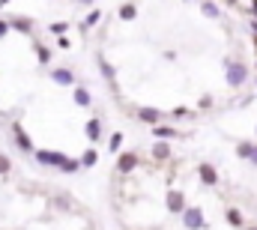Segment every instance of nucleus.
Wrapping results in <instances>:
<instances>
[{
	"instance_id": "7c9ffc66",
	"label": "nucleus",
	"mask_w": 257,
	"mask_h": 230,
	"mask_svg": "<svg viewBox=\"0 0 257 230\" xmlns=\"http://www.w3.org/2000/svg\"><path fill=\"white\" fill-rule=\"evenodd\" d=\"M248 230H257V224H251V227H248Z\"/></svg>"
},
{
	"instance_id": "39448f33",
	"label": "nucleus",
	"mask_w": 257,
	"mask_h": 230,
	"mask_svg": "<svg viewBox=\"0 0 257 230\" xmlns=\"http://www.w3.org/2000/svg\"><path fill=\"white\" fill-rule=\"evenodd\" d=\"M12 135H15V141H18V147H21L24 153H33V150H36V147H33V141L27 138V132H24V129H21L18 123L12 126Z\"/></svg>"
},
{
	"instance_id": "6e6552de",
	"label": "nucleus",
	"mask_w": 257,
	"mask_h": 230,
	"mask_svg": "<svg viewBox=\"0 0 257 230\" xmlns=\"http://www.w3.org/2000/svg\"><path fill=\"white\" fill-rule=\"evenodd\" d=\"M183 209H186L183 191H168V212H183Z\"/></svg>"
},
{
	"instance_id": "7ed1b4c3",
	"label": "nucleus",
	"mask_w": 257,
	"mask_h": 230,
	"mask_svg": "<svg viewBox=\"0 0 257 230\" xmlns=\"http://www.w3.org/2000/svg\"><path fill=\"white\" fill-rule=\"evenodd\" d=\"M183 224L189 230H203L206 227V221H203V209L200 206H189V209H183Z\"/></svg>"
},
{
	"instance_id": "f3484780",
	"label": "nucleus",
	"mask_w": 257,
	"mask_h": 230,
	"mask_svg": "<svg viewBox=\"0 0 257 230\" xmlns=\"http://www.w3.org/2000/svg\"><path fill=\"white\" fill-rule=\"evenodd\" d=\"M96 162H99V153H96V150H87V153L81 156V162H78V165H81V168H93Z\"/></svg>"
},
{
	"instance_id": "c85d7f7f",
	"label": "nucleus",
	"mask_w": 257,
	"mask_h": 230,
	"mask_svg": "<svg viewBox=\"0 0 257 230\" xmlns=\"http://www.w3.org/2000/svg\"><path fill=\"white\" fill-rule=\"evenodd\" d=\"M78 3H81V6H93L96 0H78Z\"/></svg>"
},
{
	"instance_id": "b1692460",
	"label": "nucleus",
	"mask_w": 257,
	"mask_h": 230,
	"mask_svg": "<svg viewBox=\"0 0 257 230\" xmlns=\"http://www.w3.org/2000/svg\"><path fill=\"white\" fill-rule=\"evenodd\" d=\"M78 168H81V165H78L75 159H66V162H63V168H60V171H63V173H75Z\"/></svg>"
},
{
	"instance_id": "cd10ccee",
	"label": "nucleus",
	"mask_w": 257,
	"mask_h": 230,
	"mask_svg": "<svg viewBox=\"0 0 257 230\" xmlns=\"http://www.w3.org/2000/svg\"><path fill=\"white\" fill-rule=\"evenodd\" d=\"M248 162H251V165H257V147L251 150V156H248Z\"/></svg>"
},
{
	"instance_id": "412c9836",
	"label": "nucleus",
	"mask_w": 257,
	"mask_h": 230,
	"mask_svg": "<svg viewBox=\"0 0 257 230\" xmlns=\"http://www.w3.org/2000/svg\"><path fill=\"white\" fill-rule=\"evenodd\" d=\"M99 69H102V75H105L108 81H114V78H117V72H114V66H111V63H105V57H99Z\"/></svg>"
},
{
	"instance_id": "4468645a",
	"label": "nucleus",
	"mask_w": 257,
	"mask_h": 230,
	"mask_svg": "<svg viewBox=\"0 0 257 230\" xmlns=\"http://www.w3.org/2000/svg\"><path fill=\"white\" fill-rule=\"evenodd\" d=\"M75 105H81V108L90 105V90L87 87H75Z\"/></svg>"
},
{
	"instance_id": "393cba45",
	"label": "nucleus",
	"mask_w": 257,
	"mask_h": 230,
	"mask_svg": "<svg viewBox=\"0 0 257 230\" xmlns=\"http://www.w3.org/2000/svg\"><path fill=\"white\" fill-rule=\"evenodd\" d=\"M99 18H102V12H99V9H93V12L87 15V21H84V27H93V24H96Z\"/></svg>"
},
{
	"instance_id": "423d86ee",
	"label": "nucleus",
	"mask_w": 257,
	"mask_h": 230,
	"mask_svg": "<svg viewBox=\"0 0 257 230\" xmlns=\"http://www.w3.org/2000/svg\"><path fill=\"white\" fill-rule=\"evenodd\" d=\"M51 78H54V84H63V87L75 84V72H72V69H66V66H57V69L51 72Z\"/></svg>"
},
{
	"instance_id": "6ab92c4d",
	"label": "nucleus",
	"mask_w": 257,
	"mask_h": 230,
	"mask_svg": "<svg viewBox=\"0 0 257 230\" xmlns=\"http://www.w3.org/2000/svg\"><path fill=\"white\" fill-rule=\"evenodd\" d=\"M36 57H39V63H42V66H48V63H51V51H48L42 42H36Z\"/></svg>"
},
{
	"instance_id": "c756f323",
	"label": "nucleus",
	"mask_w": 257,
	"mask_h": 230,
	"mask_svg": "<svg viewBox=\"0 0 257 230\" xmlns=\"http://www.w3.org/2000/svg\"><path fill=\"white\" fill-rule=\"evenodd\" d=\"M9 3H12V0H0V9H6V6H9Z\"/></svg>"
},
{
	"instance_id": "f257e3e1",
	"label": "nucleus",
	"mask_w": 257,
	"mask_h": 230,
	"mask_svg": "<svg viewBox=\"0 0 257 230\" xmlns=\"http://www.w3.org/2000/svg\"><path fill=\"white\" fill-rule=\"evenodd\" d=\"M224 78L230 87H242L245 78H248V66L239 63V60H224Z\"/></svg>"
},
{
	"instance_id": "f8f14e48",
	"label": "nucleus",
	"mask_w": 257,
	"mask_h": 230,
	"mask_svg": "<svg viewBox=\"0 0 257 230\" xmlns=\"http://www.w3.org/2000/svg\"><path fill=\"white\" fill-rule=\"evenodd\" d=\"M150 129H153V138H159V141L177 138V129H171V126H150Z\"/></svg>"
},
{
	"instance_id": "dca6fc26",
	"label": "nucleus",
	"mask_w": 257,
	"mask_h": 230,
	"mask_svg": "<svg viewBox=\"0 0 257 230\" xmlns=\"http://www.w3.org/2000/svg\"><path fill=\"white\" fill-rule=\"evenodd\" d=\"M153 156H156V159H159V162H165V159H168V156H171V147H168V144H165V141H159V144H156V147H153Z\"/></svg>"
},
{
	"instance_id": "a211bd4d",
	"label": "nucleus",
	"mask_w": 257,
	"mask_h": 230,
	"mask_svg": "<svg viewBox=\"0 0 257 230\" xmlns=\"http://www.w3.org/2000/svg\"><path fill=\"white\" fill-rule=\"evenodd\" d=\"M227 221H230V227H242V212L236 206H230L227 209Z\"/></svg>"
},
{
	"instance_id": "f03ea898",
	"label": "nucleus",
	"mask_w": 257,
	"mask_h": 230,
	"mask_svg": "<svg viewBox=\"0 0 257 230\" xmlns=\"http://www.w3.org/2000/svg\"><path fill=\"white\" fill-rule=\"evenodd\" d=\"M33 156H36V162L39 165H45V168H63V162L69 159V156H63V153H57V150H33Z\"/></svg>"
},
{
	"instance_id": "bb28decb",
	"label": "nucleus",
	"mask_w": 257,
	"mask_h": 230,
	"mask_svg": "<svg viewBox=\"0 0 257 230\" xmlns=\"http://www.w3.org/2000/svg\"><path fill=\"white\" fill-rule=\"evenodd\" d=\"M6 33H9V24H6V21H3V18H0V39H3V36H6Z\"/></svg>"
},
{
	"instance_id": "9b49d317",
	"label": "nucleus",
	"mask_w": 257,
	"mask_h": 230,
	"mask_svg": "<svg viewBox=\"0 0 257 230\" xmlns=\"http://www.w3.org/2000/svg\"><path fill=\"white\" fill-rule=\"evenodd\" d=\"M138 120L147 123V126H156V123L162 120V114H159L156 108H138Z\"/></svg>"
},
{
	"instance_id": "ddd939ff",
	"label": "nucleus",
	"mask_w": 257,
	"mask_h": 230,
	"mask_svg": "<svg viewBox=\"0 0 257 230\" xmlns=\"http://www.w3.org/2000/svg\"><path fill=\"white\" fill-rule=\"evenodd\" d=\"M200 12H203L206 18H221V9H218V3H212V0H203V3H200Z\"/></svg>"
},
{
	"instance_id": "1a4fd4ad",
	"label": "nucleus",
	"mask_w": 257,
	"mask_h": 230,
	"mask_svg": "<svg viewBox=\"0 0 257 230\" xmlns=\"http://www.w3.org/2000/svg\"><path fill=\"white\" fill-rule=\"evenodd\" d=\"M138 168V156L135 153H123L120 156V162H117V173H128Z\"/></svg>"
},
{
	"instance_id": "20e7f679",
	"label": "nucleus",
	"mask_w": 257,
	"mask_h": 230,
	"mask_svg": "<svg viewBox=\"0 0 257 230\" xmlns=\"http://www.w3.org/2000/svg\"><path fill=\"white\" fill-rule=\"evenodd\" d=\"M197 176H200V182H203V185H218V171H215L209 162H203V165L197 168Z\"/></svg>"
},
{
	"instance_id": "a878e982",
	"label": "nucleus",
	"mask_w": 257,
	"mask_h": 230,
	"mask_svg": "<svg viewBox=\"0 0 257 230\" xmlns=\"http://www.w3.org/2000/svg\"><path fill=\"white\" fill-rule=\"evenodd\" d=\"M9 168H12V165H9V159H6V156H0V173H9Z\"/></svg>"
},
{
	"instance_id": "0eeeda50",
	"label": "nucleus",
	"mask_w": 257,
	"mask_h": 230,
	"mask_svg": "<svg viewBox=\"0 0 257 230\" xmlns=\"http://www.w3.org/2000/svg\"><path fill=\"white\" fill-rule=\"evenodd\" d=\"M6 24H9V30H18V33H33V21H30V18H24V15L9 18Z\"/></svg>"
},
{
	"instance_id": "2f4dec72",
	"label": "nucleus",
	"mask_w": 257,
	"mask_h": 230,
	"mask_svg": "<svg viewBox=\"0 0 257 230\" xmlns=\"http://www.w3.org/2000/svg\"><path fill=\"white\" fill-rule=\"evenodd\" d=\"M254 48H257V39H254Z\"/></svg>"
},
{
	"instance_id": "aec40b11",
	"label": "nucleus",
	"mask_w": 257,
	"mask_h": 230,
	"mask_svg": "<svg viewBox=\"0 0 257 230\" xmlns=\"http://www.w3.org/2000/svg\"><path fill=\"white\" fill-rule=\"evenodd\" d=\"M120 147H123V132H114L111 141H108V150L111 153H120Z\"/></svg>"
},
{
	"instance_id": "9d476101",
	"label": "nucleus",
	"mask_w": 257,
	"mask_h": 230,
	"mask_svg": "<svg viewBox=\"0 0 257 230\" xmlns=\"http://www.w3.org/2000/svg\"><path fill=\"white\" fill-rule=\"evenodd\" d=\"M84 132H87V138L96 144L99 138H102V120L99 117H93V120H87V126H84Z\"/></svg>"
},
{
	"instance_id": "5701e85b",
	"label": "nucleus",
	"mask_w": 257,
	"mask_h": 230,
	"mask_svg": "<svg viewBox=\"0 0 257 230\" xmlns=\"http://www.w3.org/2000/svg\"><path fill=\"white\" fill-rule=\"evenodd\" d=\"M251 150H254V144H245V141H242V144L236 147V156H239V159H248V156H251Z\"/></svg>"
},
{
	"instance_id": "4be33fe9",
	"label": "nucleus",
	"mask_w": 257,
	"mask_h": 230,
	"mask_svg": "<svg viewBox=\"0 0 257 230\" xmlns=\"http://www.w3.org/2000/svg\"><path fill=\"white\" fill-rule=\"evenodd\" d=\"M48 30H51L54 36H63L66 30H69V24H66V21H54V24H48Z\"/></svg>"
},
{
	"instance_id": "2eb2a0df",
	"label": "nucleus",
	"mask_w": 257,
	"mask_h": 230,
	"mask_svg": "<svg viewBox=\"0 0 257 230\" xmlns=\"http://www.w3.org/2000/svg\"><path fill=\"white\" fill-rule=\"evenodd\" d=\"M120 18H123V21H135V18H138V6H135V3H123V6H120Z\"/></svg>"
}]
</instances>
